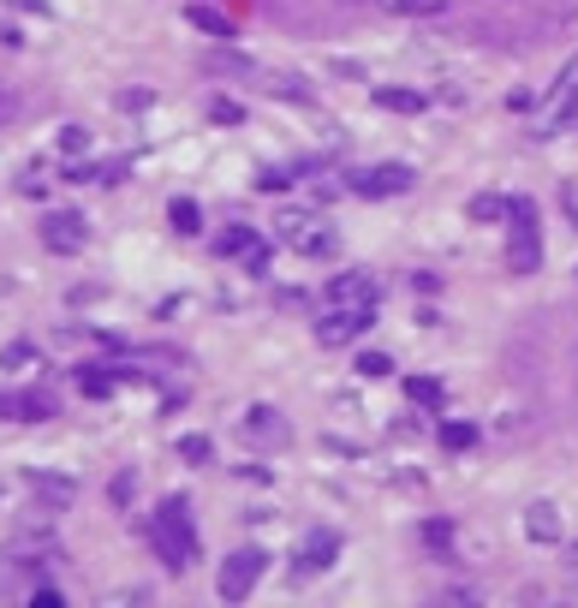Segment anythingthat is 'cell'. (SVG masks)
I'll return each mask as SVG.
<instances>
[{
  "label": "cell",
  "instance_id": "6da1fadb",
  "mask_svg": "<svg viewBox=\"0 0 578 608\" xmlns=\"http://www.w3.org/2000/svg\"><path fill=\"white\" fill-rule=\"evenodd\" d=\"M150 543H156V555H161V567H168V573H185L191 561H197V525H191L185 495H168V501L156 508Z\"/></svg>",
  "mask_w": 578,
  "mask_h": 608
},
{
  "label": "cell",
  "instance_id": "7a4b0ae2",
  "mask_svg": "<svg viewBox=\"0 0 578 608\" xmlns=\"http://www.w3.org/2000/svg\"><path fill=\"white\" fill-rule=\"evenodd\" d=\"M275 239L287 245V250H299V257H310V263L334 257V245H340L329 221H317L310 210H280V221H275Z\"/></svg>",
  "mask_w": 578,
  "mask_h": 608
},
{
  "label": "cell",
  "instance_id": "3957f363",
  "mask_svg": "<svg viewBox=\"0 0 578 608\" xmlns=\"http://www.w3.org/2000/svg\"><path fill=\"white\" fill-rule=\"evenodd\" d=\"M513 239H507V269L513 275H537L543 269V227H537V203L513 198Z\"/></svg>",
  "mask_w": 578,
  "mask_h": 608
},
{
  "label": "cell",
  "instance_id": "277c9868",
  "mask_svg": "<svg viewBox=\"0 0 578 608\" xmlns=\"http://www.w3.org/2000/svg\"><path fill=\"white\" fill-rule=\"evenodd\" d=\"M263 573H269V555H263V548H233V555L221 561V573H215L221 602H245L250 590H257Z\"/></svg>",
  "mask_w": 578,
  "mask_h": 608
},
{
  "label": "cell",
  "instance_id": "5b68a950",
  "mask_svg": "<svg viewBox=\"0 0 578 608\" xmlns=\"http://www.w3.org/2000/svg\"><path fill=\"white\" fill-rule=\"evenodd\" d=\"M346 191H352V198H399V191H411V168H406V161L352 168V173H346Z\"/></svg>",
  "mask_w": 578,
  "mask_h": 608
},
{
  "label": "cell",
  "instance_id": "8992f818",
  "mask_svg": "<svg viewBox=\"0 0 578 608\" xmlns=\"http://www.w3.org/2000/svg\"><path fill=\"white\" fill-rule=\"evenodd\" d=\"M382 305V287L370 269H346L329 280V292H322V310H376Z\"/></svg>",
  "mask_w": 578,
  "mask_h": 608
},
{
  "label": "cell",
  "instance_id": "52a82bcc",
  "mask_svg": "<svg viewBox=\"0 0 578 608\" xmlns=\"http://www.w3.org/2000/svg\"><path fill=\"white\" fill-rule=\"evenodd\" d=\"M567 120H578V54L567 66H560V78H555V90H548V114L537 120V138H555Z\"/></svg>",
  "mask_w": 578,
  "mask_h": 608
},
{
  "label": "cell",
  "instance_id": "ba28073f",
  "mask_svg": "<svg viewBox=\"0 0 578 608\" xmlns=\"http://www.w3.org/2000/svg\"><path fill=\"white\" fill-rule=\"evenodd\" d=\"M42 245L61 250V257H78V250L90 245V221H84L78 210H54V215H42Z\"/></svg>",
  "mask_w": 578,
  "mask_h": 608
},
{
  "label": "cell",
  "instance_id": "9c48e42d",
  "mask_svg": "<svg viewBox=\"0 0 578 608\" xmlns=\"http://www.w3.org/2000/svg\"><path fill=\"white\" fill-rule=\"evenodd\" d=\"M370 322H376V310H322V317H317V340H322V346H352Z\"/></svg>",
  "mask_w": 578,
  "mask_h": 608
},
{
  "label": "cell",
  "instance_id": "30bf717a",
  "mask_svg": "<svg viewBox=\"0 0 578 608\" xmlns=\"http://www.w3.org/2000/svg\"><path fill=\"white\" fill-rule=\"evenodd\" d=\"M292 561H299V573H322V567H334V561H340V531H329V525L304 531L299 548H292Z\"/></svg>",
  "mask_w": 578,
  "mask_h": 608
},
{
  "label": "cell",
  "instance_id": "8fae6325",
  "mask_svg": "<svg viewBox=\"0 0 578 608\" xmlns=\"http://www.w3.org/2000/svg\"><path fill=\"white\" fill-rule=\"evenodd\" d=\"M0 412L7 418H19V424H42V418H54V394L49 388H24V394H0Z\"/></svg>",
  "mask_w": 578,
  "mask_h": 608
},
{
  "label": "cell",
  "instance_id": "7c38bea8",
  "mask_svg": "<svg viewBox=\"0 0 578 608\" xmlns=\"http://www.w3.org/2000/svg\"><path fill=\"white\" fill-rule=\"evenodd\" d=\"M239 429H245V441H257V448H280V441L292 436V429H287V418H280L275 406H250Z\"/></svg>",
  "mask_w": 578,
  "mask_h": 608
},
{
  "label": "cell",
  "instance_id": "4fadbf2b",
  "mask_svg": "<svg viewBox=\"0 0 578 608\" xmlns=\"http://www.w3.org/2000/svg\"><path fill=\"white\" fill-rule=\"evenodd\" d=\"M31 495H36L42 513H61V508H72L78 483H72V478H49V471H31Z\"/></svg>",
  "mask_w": 578,
  "mask_h": 608
},
{
  "label": "cell",
  "instance_id": "5bb4252c",
  "mask_svg": "<svg viewBox=\"0 0 578 608\" xmlns=\"http://www.w3.org/2000/svg\"><path fill=\"white\" fill-rule=\"evenodd\" d=\"M525 531H531L537 543H555V537H560V513H555V501H531V508H525Z\"/></svg>",
  "mask_w": 578,
  "mask_h": 608
},
{
  "label": "cell",
  "instance_id": "9a60e30c",
  "mask_svg": "<svg viewBox=\"0 0 578 608\" xmlns=\"http://www.w3.org/2000/svg\"><path fill=\"white\" fill-rule=\"evenodd\" d=\"M465 215L478 221V227H495V221L513 215V198H495V191H478V198L465 203Z\"/></svg>",
  "mask_w": 578,
  "mask_h": 608
},
{
  "label": "cell",
  "instance_id": "2e32d148",
  "mask_svg": "<svg viewBox=\"0 0 578 608\" xmlns=\"http://www.w3.org/2000/svg\"><path fill=\"white\" fill-rule=\"evenodd\" d=\"M376 108H388V114H424V90H399V84H376Z\"/></svg>",
  "mask_w": 578,
  "mask_h": 608
},
{
  "label": "cell",
  "instance_id": "e0dca14e",
  "mask_svg": "<svg viewBox=\"0 0 578 608\" xmlns=\"http://www.w3.org/2000/svg\"><path fill=\"white\" fill-rule=\"evenodd\" d=\"M185 24L203 31V36H215V42H233V19H221L215 7H185Z\"/></svg>",
  "mask_w": 578,
  "mask_h": 608
},
{
  "label": "cell",
  "instance_id": "ac0fdd59",
  "mask_svg": "<svg viewBox=\"0 0 578 608\" xmlns=\"http://www.w3.org/2000/svg\"><path fill=\"white\" fill-rule=\"evenodd\" d=\"M78 388L90 394V399H108L114 388H120V370H108V364H84V370H78Z\"/></svg>",
  "mask_w": 578,
  "mask_h": 608
},
{
  "label": "cell",
  "instance_id": "d6986e66",
  "mask_svg": "<svg viewBox=\"0 0 578 608\" xmlns=\"http://www.w3.org/2000/svg\"><path fill=\"white\" fill-rule=\"evenodd\" d=\"M168 221H173V233H185V239H197V233H203V210L191 198H173L168 203Z\"/></svg>",
  "mask_w": 578,
  "mask_h": 608
},
{
  "label": "cell",
  "instance_id": "ffe728a7",
  "mask_svg": "<svg viewBox=\"0 0 578 608\" xmlns=\"http://www.w3.org/2000/svg\"><path fill=\"white\" fill-rule=\"evenodd\" d=\"M382 12H394V19H436L448 0H376Z\"/></svg>",
  "mask_w": 578,
  "mask_h": 608
},
{
  "label": "cell",
  "instance_id": "44dd1931",
  "mask_svg": "<svg viewBox=\"0 0 578 608\" xmlns=\"http://www.w3.org/2000/svg\"><path fill=\"white\" fill-rule=\"evenodd\" d=\"M250 245H263L250 227H233V233H221V239H215V250H221V257H245Z\"/></svg>",
  "mask_w": 578,
  "mask_h": 608
},
{
  "label": "cell",
  "instance_id": "7402d4cb",
  "mask_svg": "<svg viewBox=\"0 0 578 608\" xmlns=\"http://www.w3.org/2000/svg\"><path fill=\"white\" fill-rule=\"evenodd\" d=\"M180 459H185V466H210V459H215V441H210V436H180Z\"/></svg>",
  "mask_w": 578,
  "mask_h": 608
},
{
  "label": "cell",
  "instance_id": "603a6c76",
  "mask_svg": "<svg viewBox=\"0 0 578 608\" xmlns=\"http://www.w3.org/2000/svg\"><path fill=\"white\" fill-rule=\"evenodd\" d=\"M471 441H478V424H441V448H448V454H459V448H471Z\"/></svg>",
  "mask_w": 578,
  "mask_h": 608
},
{
  "label": "cell",
  "instance_id": "cb8c5ba5",
  "mask_svg": "<svg viewBox=\"0 0 578 608\" xmlns=\"http://www.w3.org/2000/svg\"><path fill=\"white\" fill-rule=\"evenodd\" d=\"M406 394H411V406H441V382L436 376H411Z\"/></svg>",
  "mask_w": 578,
  "mask_h": 608
},
{
  "label": "cell",
  "instance_id": "d4e9b609",
  "mask_svg": "<svg viewBox=\"0 0 578 608\" xmlns=\"http://www.w3.org/2000/svg\"><path fill=\"white\" fill-rule=\"evenodd\" d=\"M352 370H358L364 382H382V376H394V359H388V352H364V359L352 364Z\"/></svg>",
  "mask_w": 578,
  "mask_h": 608
},
{
  "label": "cell",
  "instance_id": "484cf974",
  "mask_svg": "<svg viewBox=\"0 0 578 608\" xmlns=\"http://www.w3.org/2000/svg\"><path fill=\"white\" fill-rule=\"evenodd\" d=\"M90 150V131L84 126H61V156H84Z\"/></svg>",
  "mask_w": 578,
  "mask_h": 608
},
{
  "label": "cell",
  "instance_id": "4316f807",
  "mask_svg": "<svg viewBox=\"0 0 578 608\" xmlns=\"http://www.w3.org/2000/svg\"><path fill=\"white\" fill-rule=\"evenodd\" d=\"M210 114H215L221 126H239V120H245V108H239V102H227V96H215V102H210Z\"/></svg>",
  "mask_w": 578,
  "mask_h": 608
},
{
  "label": "cell",
  "instance_id": "83f0119b",
  "mask_svg": "<svg viewBox=\"0 0 578 608\" xmlns=\"http://www.w3.org/2000/svg\"><path fill=\"white\" fill-rule=\"evenodd\" d=\"M292 185V168H263L257 173V191H287Z\"/></svg>",
  "mask_w": 578,
  "mask_h": 608
},
{
  "label": "cell",
  "instance_id": "f1b7e54d",
  "mask_svg": "<svg viewBox=\"0 0 578 608\" xmlns=\"http://www.w3.org/2000/svg\"><path fill=\"white\" fill-rule=\"evenodd\" d=\"M31 359H36V352H31V346H24V340H12V346H7V352H0V364H7V370H19V364H31Z\"/></svg>",
  "mask_w": 578,
  "mask_h": 608
},
{
  "label": "cell",
  "instance_id": "f546056e",
  "mask_svg": "<svg viewBox=\"0 0 578 608\" xmlns=\"http://www.w3.org/2000/svg\"><path fill=\"white\" fill-rule=\"evenodd\" d=\"M507 108H513V114H531V108H537V96H531V90H513Z\"/></svg>",
  "mask_w": 578,
  "mask_h": 608
},
{
  "label": "cell",
  "instance_id": "4dcf8cb0",
  "mask_svg": "<svg viewBox=\"0 0 578 608\" xmlns=\"http://www.w3.org/2000/svg\"><path fill=\"white\" fill-rule=\"evenodd\" d=\"M19 191H24V198H42V191H49V180H36V173H24V180H19Z\"/></svg>",
  "mask_w": 578,
  "mask_h": 608
},
{
  "label": "cell",
  "instance_id": "1f68e13d",
  "mask_svg": "<svg viewBox=\"0 0 578 608\" xmlns=\"http://www.w3.org/2000/svg\"><path fill=\"white\" fill-rule=\"evenodd\" d=\"M31 602H36V608H61L66 597H61V590H49V585H42V590H36V597H31Z\"/></svg>",
  "mask_w": 578,
  "mask_h": 608
},
{
  "label": "cell",
  "instance_id": "d6a6232c",
  "mask_svg": "<svg viewBox=\"0 0 578 608\" xmlns=\"http://www.w3.org/2000/svg\"><path fill=\"white\" fill-rule=\"evenodd\" d=\"M567 567H578V543H567Z\"/></svg>",
  "mask_w": 578,
  "mask_h": 608
},
{
  "label": "cell",
  "instance_id": "836d02e7",
  "mask_svg": "<svg viewBox=\"0 0 578 608\" xmlns=\"http://www.w3.org/2000/svg\"><path fill=\"white\" fill-rule=\"evenodd\" d=\"M7 114H12V96H0V120H7Z\"/></svg>",
  "mask_w": 578,
  "mask_h": 608
},
{
  "label": "cell",
  "instance_id": "e575fe53",
  "mask_svg": "<svg viewBox=\"0 0 578 608\" xmlns=\"http://www.w3.org/2000/svg\"><path fill=\"white\" fill-rule=\"evenodd\" d=\"M364 7H376V0H364Z\"/></svg>",
  "mask_w": 578,
  "mask_h": 608
}]
</instances>
